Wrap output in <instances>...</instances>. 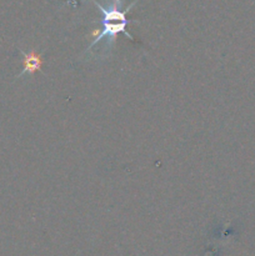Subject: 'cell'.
<instances>
[{
    "mask_svg": "<svg viewBox=\"0 0 255 256\" xmlns=\"http://www.w3.org/2000/svg\"><path fill=\"white\" fill-rule=\"evenodd\" d=\"M95 5L102 10V32L96 39L92 42V45L96 44L98 42L102 39V38H110L112 42H114L115 36H116L119 32H124L129 39H132V35L126 32V26L129 24V20L126 19V12H122L119 9L120 5H122V2L120 0H114V2L112 4V6L104 8L100 4H98L96 2H94Z\"/></svg>",
    "mask_w": 255,
    "mask_h": 256,
    "instance_id": "1",
    "label": "cell"
},
{
    "mask_svg": "<svg viewBox=\"0 0 255 256\" xmlns=\"http://www.w3.org/2000/svg\"><path fill=\"white\" fill-rule=\"evenodd\" d=\"M24 72H34L40 69V65H42L40 55L30 52V54H24Z\"/></svg>",
    "mask_w": 255,
    "mask_h": 256,
    "instance_id": "2",
    "label": "cell"
}]
</instances>
